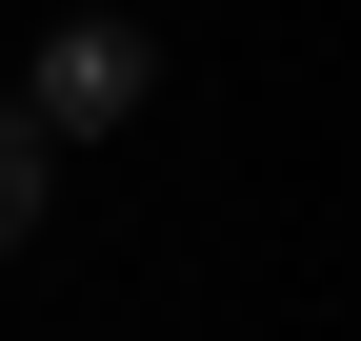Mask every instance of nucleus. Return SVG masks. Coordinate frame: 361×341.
<instances>
[{"label":"nucleus","instance_id":"f257e3e1","mask_svg":"<svg viewBox=\"0 0 361 341\" xmlns=\"http://www.w3.org/2000/svg\"><path fill=\"white\" fill-rule=\"evenodd\" d=\"M141 80H161L141 20H61V40H40V80H20V120H40V141H101V120H141Z\"/></svg>","mask_w":361,"mask_h":341},{"label":"nucleus","instance_id":"f03ea898","mask_svg":"<svg viewBox=\"0 0 361 341\" xmlns=\"http://www.w3.org/2000/svg\"><path fill=\"white\" fill-rule=\"evenodd\" d=\"M40 201H61V141H40V120H20V101H0V241H20V221H40Z\"/></svg>","mask_w":361,"mask_h":341}]
</instances>
